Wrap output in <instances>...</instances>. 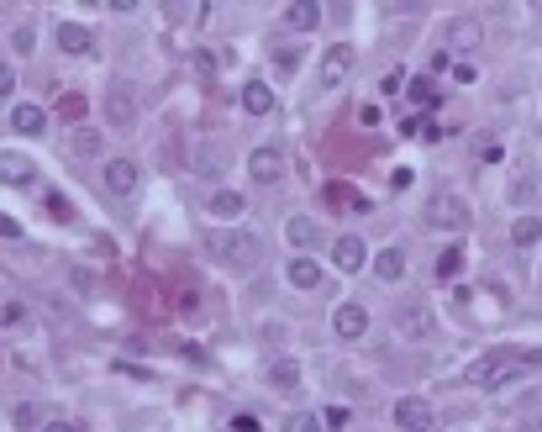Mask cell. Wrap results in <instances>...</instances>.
<instances>
[{"label":"cell","mask_w":542,"mask_h":432,"mask_svg":"<svg viewBox=\"0 0 542 432\" xmlns=\"http://www.w3.org/2000/svg\"><path fill=\"white\" fill-rule=\"evenodd\" d=\"M516 370H521V353H516V348H495V353H484V359H474V364H469V385L495 390V385H506Z\"/></svg>","instance_id":"cell-1"},{"label":"cell","mask_w":542,"mask_h":432,"mask_svg":"<svg viewBox=\"0 0 542 432\" xmlns=\"http://www.w3.org/2000/svg\"><path fill=\"white\" fill-rule=\"evenodd\" d=\"M211 253L221 264H232V269H253V264H258V238H253V232H216Z\"/></svg>","instance_id":"cell-2"},{"label":"cell","mask_w":542,"mask_h":432,"mask_svg":"<svg viewBox=\"0 0 542 432\" xmlns=\"http://www.w3.org/2000/svg\"><path fill=\"white\" fill-rule=\"evenodd\" d=\"M426 221H432L437 232H463V227H469V201H463L458 190H443V195H432Z\"/></svg>","instance_id":"cell-3"},{"label":"cell","mask_w":542,"mask_h":432,"mask_svg":"<svg viewBox=\"0 0 542 432\" xmlns=\"http://www.w3.org/2000/svg\"><path fill=\"white\" fill-rule=\"evenodd\" d=\"M432 401H422V396H400L395 401V427L400 432H432Z\"/></svg>","instance_id":"cell-4"},{"label":"cell","mask_w":542,"mask_h":432,"mask_svg":"<svg viewBox=\"0 0 542 432\" xmlns=\"http://www.w3.org/2000/svg\"><path fill=\"white\" fill-rule=\"evenodd\" d=\"M106 122L111 127H132L137 122V95H132V85H106Z\"/></svg>","instance_id":"cell-5"},{"label":"cell","mask_w":542,"mask_h":432,"mask_svg":"<svg viewBox=\"0 0 542 432\" xmlns=\"http://www.w3.org/2000/svg\"><path fill=\"white\" fill-rule=\"evenodd\" d=\"M248 174H253V185H274V180H279V174H285V154H279V148H253V154H248Z\"/></svg>","instance_id":"cell-6"},{"label":"cell","mask_w":542,"mask_h":432,"mask_svg":"<svg viewBox=\"0 0 542 432\" xmlns=\"http://www.w3.org/2000/svg\"><path fill=\"white\" fill-rule=\"evenodd\" d=\"M395 327H400V338H411V343H426L432 338V306H400L395 311Z\"/></svg>","instance_id":"cell-7"},{"label":"cell","mask_w":542,"mask_h":432,"mask_svg":"<svg viewBox=\"0 0 542 432\" xmlns=\"http://www.w3.org/2000/svg\"><path fill=\"white\" fill-rule=\"evenodd\" d=\"M332 264H337L342 275H359L363 264H369V248H363V238H353V232H342V238L332 243Z\"/></svg>","instance_id":"cell-8"},{"label":"cell","mask_w":542,"mask_h":432,"mask_svg":"<svg viewBox=\"0 0 542 432\" xmlns=\"http://www.w3.org/2000/svg\"><path fill=\"white\" fill-rule=\"evenodd\" d=\"M332 327H337V338H363V333H369V311L359 306V301H342V306L332 311Z\"/></svg>","instance_id":"cell-9"},{"label":"cell","mask_w":542,"mask_h":432,"mask_svg":"<svg viewBox=\"0 0 542 432\" xmlns=\"http://www.w3.org/2000/svg\"><path fill=\"white\" fill-rule=\"evenodd\" d=\"M480 37H484L480 16H453V22H448V48H453V53H469V48H480Z\"/></svg>","instance_id":"cell-10"},{"label":"cell","mask_w":542,"mask_h":432,"mask_svg":"<svg viewBox=\"0 0 542 432\" xmlns=\"http://www.w3.org/2000/svg\"><path fill=\"white\" fill-rule=\"evenodd\" d=\"M348 69H353V48H348V42H332L327 48V59H322V85H342V80H348Z\"/></svg>","instance_id":"cell-11"},{"label":"cell","mask_w":542,"mask_h":432,"mask_svg":"<svg viewBox=\"0 0 542 432\" xmlns=\"http://www.w3.org/2000/svg\"><path fill=\"white\" fill-rule=\"evenodd\" d=\"M106 190L111 195H132L137 190V164L132 158H106Z\"/></svg>","instance_id":"cell-12"},{"label":"cell","mask_w":542,"mask_h":432,"mask_svg":"<svg viewBox=\"0 0 542 432\" xmlns=\"http://www.w3.org/2000/svg\"><path fill=\"white\" fill-rule=\"evenodd\" d=\"M285 279H290L295 290H316V285H322V264H316L311 253H295L290 269H285Z\"/></svg>","instance_id":"cell-13"},{"label":"cell","mask_w":542,"mask_h":432,"mask_svg":"<svg viewBox=\"0 0 542 432\" xmlns=\"http://www.w3.org/2000/svg\"><path fill=\"white\" fill-rule=\"evenodd\" d=\"M285 27L316 32L322 27V5H316V0H290V5H285Z\"/></svg>","instance_id":"cell-14"},{"label":"cell","mask_w":542,"mask_h":432,"mask_svg":"<svg viewBox=\"0 0 542 432\" xmlns=\"http://www.w3.org/2000/svg\"><path fill=\"white\" fill-rule=\"evenodd\" d=\"M53 37H59V48H63V53H74V59H79V53H90V48H95L90 27H79V22H63V27L53 32Z\"/></svg>","instance_id":"cell-15"},{"label":"cell","mask_w":542,"mask_h":432,"mask_svg":"<svg viewBox=\"0 0 542 432\" xmlns=\"http://www.w3.org/2000/svg\"><path fill=\"white\" fill-rule=\"evenodd\" d=\"M206 211H211L216 221H238V216L248 211V201H242L238 190H216L211 201H206Z\"/></svg>","instance_id":"cell-16"},{"label":"cell","mask_w":542,"mask_h":432,"mask_svg":"<svg viewBox=\"0 0 542 432\" xmlns=\"http://www.w3.org/2000/svg\"><path fill=\"white\" fill-rule=\"evenodd\" d=\"M242 111H248V117H269V111H274V90L264 85V80L242 85Z\"/></svg>","instance_id":"cell-17"},{"label":"cell","mask_w":542,"mask_h":432,"mask_svg":"<svg viewBox=\"0 0 542 432\" xmlns=\"http://www.w3.org/2000/svg\"><path fill=\"white\" fill-rule=\"evenodd\" d=\"M285 238H290L295 248H316L322 243V227H316L311 216H290V221H285Z\"/></svg>","instance_id":"cell-18"},{"label":"cell","mask_w":542,"mask_h":432,"mask_svg":"<svg viewBox=\"0 0 542 432\" xmlns=\"http://www.w3.org/2000/svg\"><path fill=\"white\" fill-rule=\"evenodd\" d=\"M374 275L385 279V285H395V279L406 275V253H400V248H385V253H374Z\"/></svg>","instance_id":"cell-19"},{"label":"cell","mask_w":542,"mask_h":432,"mask_svg":"<svg viewBox=\"0 0 542 432\" xmlns=\"http://www.w3.org/2000/svg\"><path fill=\"white\" fill-rule=\"evenodd\" d=\"M11 127H16L22 137H37V132L48 127V117H42V106H16V111H11Z\"/></svg>","instance_id":"cell-20"},{"label":"cell","mask_w":542,"mask_h":432,"mask_svg":"<svg viewBox=\"0 0 542 432\" xmlns=\"http://www.w3.org/2000/svg\"><path fill=\"white\" fill-rule=\"evenodd\" d=\"M269 385H274V390H295V385H301V364H295V359H274V364H269Z\"/></svg>","instance_id":"cell-21"},{"label":"cell","mask_w":542,"mask_h":432,"mask_svg":"<svg viewBox=\"0 0 542 432\" xmlns=\"http://www.w3.org/2000/svg\"><path fill=\"white\" fill-rule=\"evenodd\" d=\"M0 180H5V185H27V180H32V164L22 154H5V158H0Z\"/></svg>","instance_id":"cell-22"},{"label":"cell","mask_w":542,"mask_h":432,"mask_svg":"<svg viewBox=\"0 0 542 432\" xmlns=\"http://www.w3.org/2000/svg\"><path fill=\"white\" fill-rule=\"evenodd\" d=\"M69 148L79 158H95L100 154V132H95V127H74V132H69Z\"/></svg>","instance_id":"cell-23"},{"label":"cell","mask_w":542,"mask_h":432,"mask_svg":"<svg viewBox=\"0 0 542 432\" xmlns=\"http://www.w3.org/2000/svg\"><path fill=\"white\" fill-rule=\"evenodd\" d=\"M511 238H516V248H532V243H542V221L537 216H521L511 227Z\"/></svg>","instance_id":"cell-24"},{"label":"cell","mask_w":542,"mask_h":432,"mask_svg":"<svg viewBox=\"0 0 542 432\" xmlns=\"http://www.w3.org/2000/svg\"><path fill=\"white\" fill-rule=\"evenodd\" d=\"M327 201H332V206H353V211H369V201H363L359 190H348V185H332V190H327Z\"/></svg>","instance_id":"cell-25"},{"label":"cell","mask_w":542,"mask_h":432,"mask_svg":"<svg viewBox=\"0 0 542 432\" xmlns=\"http://www.w3.org/2000/svg\"><path fill=\"white\" fill-rule=\"evenodd\" d=\"M42 206H48V216H53V221H74V206L63 201L59 190H48V201H42Z\"/></svg>","instance_id":"cell-26"},{"label":"cell","mask_w":542,"mask_h":432,"mask_svg":"<svg viewBox=\"0 0 542 432\" xmlns=\"http://www.w3.org/2000/svg\"><path fill=\"white\" fill-rule=\"evenodd\" d=\"M458 269H463V248H448V253L437 258V275H443V279H453Z\"/></svg>","instance_id":"cell-27"},{"label":"cell","mask_w":542,"mask_h":432,"mask_svg":"<svg viewBox=\"0 0 542 432\" xmlns=\"http://www.w3.org/2000/svg\"><path fill=\"white\" fill-rule=\"evenodd\" d=\"M348 417H353V411H348V406H327V411H322V427L342 432V427H348Z\"/></svg>","instance_id":"cell-28"},{"label":"cell","mask_w":542,"mask_h":432,"mask_svg":"<svg viewBox=\"0 0 542 432\" xmlns=\"http://www.w3.org/2000/svg\"><path fill=\"white\" fill-rule=\"evenodd\" d=\"M316 427H322V417H311V411H301V417L285 422V432H316Z\"/></svg>","instance_id":"cell-29"},{"label":"cell","mask_w":542,"mask_h":432,"mask_svg":"<svg viewBox=\"0 0 542 432\" xmlns=\"http://www.w3.org/2000/svg\"><path fill=\"white\" fill-rule=\"evenodd\" d=\"M0 322H5V327H22V322H27V306H22V301H5Z\"/></svg>","instance_id":"cell-30"},{"label":"cell","mask_w":542,"mask_h":432,"mask_svg":"<svg viewBox=\"0 0 542 432\" xmlns=\"http://www.w3.org/2000/svg\"><path fill=\"white\" fill-rule=\"evenodd\" d=\"M11 422H16V427H32V422H37V406H32V401L11 406Z\"/></svg>","instance_id":"cell-31"},{"label":"cell","mask_w":542,"mask_h":432,"mask_svg":"<svg viewBox=\"0 0 542 432\" xmlns=\"http://www.w3.org/2000/svg\"><path fill=\"white\" fill-rule=\"evenodd\" d=\"M379 90H385V95H400V90H406V69H390V74L379 80Z\"/></svg>","instance_id":"cell-32"},{"label":"cell","mask_w":542,"mask_h":432,"mask_svg":"<svg viewBox=\"0 0 542 432\" xmlns=\"http://www.w3.org/2000/svg\"><path fill=\"white\" fill-rule=\"evenodd\" d=\"M411 100H416V106H426V100H437V90H432V80H411Z\"/></svg>","instance_id":"cell-33"},{"label":"cell","mask_w":542,"mask_h":432,"mask_svg":"<svg viewBox=\"0 0 542 432\" xmlns=\"http://www.w3.org/2000/svg\"><path fill=\"white\" fill-rule=\"evenodd\" d=\"M11 90H16V74H11V63H0V95L11 100Z\"/></svg>","instance_id":"cell-34"},{"label":"cell","mask_w":542,"mask_h":432,"mask_svg":"<svg viewBox=\"0 0 542 432\" xmlns=\"http://www.w3.org/2000/svg\"><path fill=\"white\" fill-rule=\"evenodd\" d=\"M195 169H201V174H216V154H211V148H201V158H195Z\"/></svg>","instance_id":"cell-35"},{"label":"cell","mask_w":542,"mask_h":432,"mask_svg":"<svg viewBox=\"0 0 542 432\" xmlns=\"http://www.w3.org/2000/svg\"><path fill=\"white\" fill-rule=\"evenodd\" d=\"M16 53H32V27H16Z\"/></svg>","instance_id":"cell-36"},{"label":"cell","mask_w":542,"mask_h":432,"mask_svg":"<svg viewBox=\"0 0 542 432\" xmlns=\"http://www.w3.org/2000/svg\"><path fill=\"white\" fill-rule=\"evenodd\" d=\"M42 432H79V427H74V422H59V417H53V422H42Z\"/></svg>","instance_id":"cell-37"}]
</instances>
